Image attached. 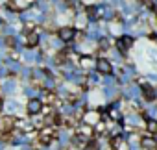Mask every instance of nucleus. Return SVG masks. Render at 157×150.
Here are the masks:
<instances>
[{
    "label": "nucleus",
    "mask_w": 157,
    "mask_h": 150,
    "mask_svg": "<svg viewBox=\"0 0 157 150\" xmlns=\"http://www.w3.org/2000/svg\"><path fill=\"white\" fill-rule=\"evenodd\" d=\"M74 35H76V34H74L72 28H61V30H59V39L65 41V43H67V41H72Z\"/></svg>",
    "instance_id": "nucleus-1"
},
{
    "label": "nucleus",
    "mask_w": 157,
    "mask_h": 150,
    "mask_svg": "<svg viewBox=\"0 0 157 150\" xmlns=\"http://www.w3.org/2000/svg\"><path fill=\"white\" fill-rule=\"evenodd\" d=\"M96 69H98V72H102V74H109L111 63H109L107 59H98V61H96Z\"/></svg>",
    "instance_id": "nucleus-2"
},
{
    "label": "nucleus",
    "mask_w": 157,
    "mask_h": 150,
    "mask_svg": "<svg viewBox=\"0 0 157 150\" xmlns=\"http://www.w3.org/2000/svg\"><path fill=\"white\" fill-rule=\"evenodd\" d=\"M41 108H43V104H41L39 98H32V100L28 102V111H30V113H39Z\"/></svg>",
    "instance_id": "nucleus-3"
},
{
    "label": "nucleus",
    "mask_w": 157,
    "mask_h": 150,
    "mask_svg": "<svg viewBox=\"0 0 157 150\" xmlns=\"http://www.w3.org/2000/svg\"><path fill=\"white\" fill-rule=\"evenodd\" d=\"M131 45H133V39H131V37H128V35H126V37H122V39H118V43H117L118 50H122V52H124V50H128Z\"/></svg>",
    "instance_id": "nucleus-4"
},
{
    "label": "nucleus",
    "mask_w": 157,
    "mask_h": 150,
    "mask_svg": "<svg viewBox=\"0 0 157 150\" xmlns=\"http://www.w3.org/2000/svg\"><path fill=\"white\" fill-rule=\"evenodd\" d=\"M140 144H142L146 150H155V148H157V141H155L153 137H144V139L140 141Z\"/></svg>",
    "instance_id": "nucleus-5"
},
{
    "label": "nucleus",
    "mask_w": 157,
    "mask_h": 150,
    "mask_svg": "<svg viewBox=\"0 0 157 150\" xmlns=\"http://www.w3.org/2000/svg\"><path fill=\"white\" fill-rule=\"evenodd\" d=\"M87 124H96L98 122V113H94V111H87V115H85V119H83Z\"/></svg>",
    "instance_id": "nucleus-6"
},
{
    "label": "nucleus",
    "mask_w": 157,
    "mask_h": 150,
    "mask_svg": "<svg viewBox=\"0 0 157 150\" xmlns=\"http://www.w3.org/2000/svg\"><path fill=\"white\" fill-rule=\"evenodd\" d=\"M30 2H32V0H15V10H24V8H28L30 6Z\"/></svg>",
    "instance_id": "nucleus-7"
},
{
    "label": "nucleus",
    "mask_w": 157,
    "mask_h": 150,
    "mask_svg": "<svg viewBox=\"0 0 157 150\" xmlns=\"http://www.w3.org/2000/svg\"><path fill=\"white\" fill-rule=\"evenodd\" d=\"M37 41H39V35L33 32V34H30L28 35V39H26V43H28V46H35L37 45Z\"/></svg>",
    "instance_id": "nucleus-8"
},
{
    "label": "nucleus",
    "mask_w": 157,
    "mask_h": 150,
    "mask_svg": "<svg viewBox=\"0 0 157 150\" xmlns=\"http://www.w3.org/2000/svg\"><path fill=\"white\" fill-rule=\"evenodd\" d=\"M15 87H17V84H15L13 80H8V82L4 84V91H6V93H13Z\"/></svg>",
    "instance_id": "nucleus-9"
},
{
    "label": "nucleus",
    "mask_w": 157,
    "mask_h": 150,
    "mask_svg": "<svg viewBox=\"0 0 157 150\" xmlns=\"http://www.w3.org/2000/svg\"><path fill=\"white\" fill-rule=\"evenodd\" d=\"M144 97H146L148 100H151V98H155V91H153L150 85H146V87H144Z\"/></svg>",
    "instance_id": "nucleus-10"
},
{
    "label": "nucleus",
    "mask_w": 157,
    "mask_h": 150,
    "mask_svg": "<svg viewBox=\"0 0 157 150\" xmlns=\"http://www.w3.org/2000/svg\"><path fill=\"white\" fill-rule=\"evenodd\" d=\"M6 109H8L10 113H15V111H17V102H15V100L6 102Z\"/></svg>",
    "instance_id": "nucleus-11"
},
{
    "label": "nucleus",
    "mask_w": 157,
    "mask_h": 150,
    "mask_svg": "<svg viewBox=\"0 0 157 150\" xmlns=\"http://www.w3.org/2000/svg\"><path fill=\"white\" fill-rule=\"evenodd\" d=\"M41 139H43V143H50L52 141V132L50 130H44L43 135H41Z\"/></svg>",
    "instance_id": "nucleus-12"
},
{
    "label": "nucleus",
    "mask_w": 157,
    "mask_h": 150,
    "mask_svg": "<svg viewBox=\"0 0 157 150\" xmlns=\"http://www.w3.org/2000/svg\"><path fill=\"white\" fill-rule=\"evenodd\" d=\"M26 141H28V137H26V135H17V137L13 139V144H24Z\"/></svg>",
    "instance_id": "nucleus-13"
},
{
    "label": "nucleus",
    "mask_w": 157,
    "mask_h": 150,
    "mask_svg": "<svg viewBox=\"0 0 157 150\" xmlns=\"http://www.w3.org/2000/svg\"><path fill=\"white\" fill-rule=\"evenodd\" d=\"M0 122H2V128H6V130H11V128H13V122H11V119H2Z\"/></svg>",
    "instance_id": "nucleus-14"
},
{
    "label": "nucleus",
    "mask_w": 157,
    "mask_h": 150,
    "mask_svg": "<svg viewBox=\"0 0 157 150\" xmlns=\"http://www.w3.org/2000/svg\"><path fill=\"white\" fill-rule=\"evenodd\" d=\"M74 143H76V144H85V143H87V137H85V135H76V137H74Z\"/></svg>",
    "instance_id": "nucleus-15"
},
{
    "label": "nucleus",
    "mask_w": 157,
    "mask_h": 150,
    "mask_svg": "<svg viewBox=\"0 0 157 150\" xmlns=\"http://www.w3.org/2000/svg\"><path fill=\"white\" fill-rule=\"evenodd\" d=\"M115 95H117V89L115 87H107L105 89V97L107 98H115Z\"/></svg>",
    "instance_id": "nucleus-16"
},
{
    "label": "nucleus",
    "mask_w": 157,
    "mask_h": 150,
    "mask_svg": "<svg viewBox=\"0 0 157 150\" xmlns=\"http://www.w3.org/2000/svg\"><path fill=\"white\" fill-rule=\"evenodd\" d=\"M137 95H139V87H135V85H133V87H129L128 97H131V98H133V97H137Z\"/></svg>",
    "instance_id": "nucleus-17"
},
{
    "label": "nucleus",
    "mask_w": 157,
    "mask_h": 150,
    "mask_svg": "<svg viewBox=\"0 0 157 150\" xmlns=\"http://www.w3.org/2000/svg\"><path fill=\"white\" fill-rule=\"evenodd\" d=\"M128 120H129V124H139V122H140V119H139L137 115H129Z\"/></svg>",
    "instance_id": "nucleus-18"
},
{
    "label": "nucleus",
    "mask_w": 157,
    "mask_h": 150,
    "mask_svg": "<svg viewBox=\"0 0 157 150\" xmlns=\"http://www.w3.org/2000/svg\"><path fill=\"white\" fill-rule=\"evenodd\" d=\"M59 141H61V143H68V133H67V132H61V133H59Z\"/></svg>",
    "instance_id": "nucleus-19"
},
{
    "label": "nucleus",
    "mask_w": 157,
    "mask_h": 150,
    "mask_svg": "<svg viewBox=\"0 0 157 150\" xmlns=\"http://www.w3.org/2000/svg\"><path fill=\"white\" fill-rule=\"evenodd\" d=\"M26 59L28 61H33V59H37V54L35 52H26Z\"/></svg>",
    "instance_id": "nucleus-20"
},
{
    "label": "nucleus",
    "mask_w": 157,
    "mask_h": 150,
    "mask_svg": "<svg viewBox=\"0 0 157 150\" xmlns=\"http://www.w3.org/2000/svg\"><path fill=\"white\" fill-rule=\"evenodd\" d=\"M148 128H150V132H157V122L155 120H150L148 122Z\"/></svg>",
    "instance_id": "nucleus-21"
},
{
    "label": "nucleus",
    "mask_w": 157,
    "mask_h": 150,
    "mask_svg": "<svg viewBox=\"0 0 157 150\" xmlns=\"http://www.w3.org/2000/svg\"><path fill=\"white\" fill-rule=\"evenodd\" d=\"M44 87L52 89V87H54V80H52V78H46V80H44Z\"/></svg>",
    "instance_id": "nucleus-22"
},
{
    "label": "nucleus",
    "mask_w": 157,
    "mask_h": 150,
    "mask_svg": "<svg viewBox=\"0 0 157 150\" xmlns=\"http://www.w3.org/2000/svg\"><path fill=\"white\" fill-rule=\"evenodd\" d=\"M93 65V59L91 57H83V67H91Z\"/></svg>",
    "instance_id": "nucleus-23"
},
{
    "label": "nucleus",
    "mask_w": 157,
    "mask_h": 150,
    "mask_svg": "<svg viewBox=\"0 0 157 150\" xmlns=\"http://www.w3.org/2000/svg\"><path fill=\"white\" fill-rule=\"evenodd\" d=\"M105 85H107V87H109V85H115V78H113V76L105 78Z\"/></svg>",
    "instance_id": "nucleus-24"
},
{
    "label": "nucleus",
    "mask_w": 157,
    "mask_h": 150,
    "mask_svg": "<svg viewBox=\"0 0 157 150\" xmlns=\"http://www.w3.org/2000/svg\"><path fill=\"white\" fill-rule=\"evenodd\" d=\"M100 46L105 50V48H107V39H102V41H100Z\"/></svg>",
    "instance_id": "nucleus-25"
},
{
    "label": "nucleus",
    "mask_w": 157,
    "mask_h": 150,
    "mask_svg": "<svg viewBox=\"0 0 157 150\" xmlns=\"http://www.w3.org/2000/svg\"><path fill=\"white\" fill-rule=\"evenodd\" d=\"M131 150H139V144H137V141H131V146H129Z\"/></svg>",
    "instance_id": "nucleus-26"
},
{
    "label": "nucleus",
    "mask_w": 157,
    "mask_h": 150,
    "mask_svg": "<svg viewBox=\"0 0 157 150\" xmlns=\"http://www.w3.org/2000/svg\"><path fill=\"white\" fill-rule=\"evenodd\" d=\"M2 108H4V102H2V100H0V109H2Z\"/></svg>",
    "instance_id": "nucleus-27"
}]
</instances>
